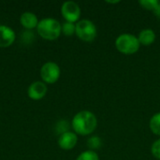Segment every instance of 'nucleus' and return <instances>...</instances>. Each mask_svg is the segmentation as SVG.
<instances>
[{
    "label": "nucleus",
    "mask_w": 160,
    "mask_h": 160,
    "mask_svg": "<svg viewBox=\"0 0 160 160\" xmlns=\"http://www.w3.org/2000/svg\"><path fill=\"white\" fill-rule=\"evenodd\" d=\"M98 126L96 115L90 111H81L77 112L71 122L74 132L78 135L86 136L93 133Z\"/></svg>",
    "instance_id": "nucleus-1"
},
{
    "label": "nucleus",
    "mask_w": 160,
    "mask_h": 160,
    "mask_svg": "<svg viewBox=\"0 0 160 160\" xmlns=\"http://www.w3.org/2000/svg\"><path fill=\"white\" fill-rule=\"evenodd\" d=\"M38 35L47 40H54L62 33V24L53 18H44L40 20L37 26Z\"/></svg>",
    "instance_id": "nucleus-2"
},
{
    "label": "nucleus",
    "mask_w": 160,
    "mask_h": 160,
    "mask_svg": "<svg viewBox=\"0 0 160 160\" xmlns=\"http://www.w3.org/2000/svg\"><path fill=\"white\" fill-rule=\"evenodd\" d=\"M115 47L121 53L129 55L136 53L139 51L141 44L136 36L126 33L117 37L115 40Z\"/></svg>",
    "instance_id": "nucleus-3"
},
{
    "label": "nucleus",
    "mask_w": 160,
    "mask_h": 160,
    "mask_svg": "<svg viewBox=\"0 0 160 160\" xmlns=\"http://www.w3.org/2000/svg\"><path fill=\"white\" fill-rule=\"evenodd\" d=\"M75 34L81 40L85 42H91L96 38L98 31L95 23L92 21L83 19L76 23Z\"/></svg>",
    "instance_id": "nucleus-4"
},
{
    "label": "nucleus",
    "mask_w": 160,
    "mask_h": 160,
    "mask_svg": "<svg viewBox=\"0 0 160 160\" xmlns=\"http://www.w3.org/2000/svg\"><path fill=\"white\" fill-rule=\"evenodd\" d=\"M60 68L54 62L45 63L40 69V76L44 82L46 83H54L60 77Z\"/></svg>",
    "instance_id": "nucleus-5"
},
{
    "label": "nucleus",
    "mask_w": 160,
    "mask_h": 160,
    "mask_svg": "<svg viewBox=\"0 0 160 160\" xmlns=\"http://www.w3.org/2000/svg\"><path fill=\"white\" fill-rule=\"evenodd\" d=\"M62 16L65 18L66 22H79L81 16V8L79 5L74 1H66L61 7Z\"/></svg>",
    "instance_id": "nucleus-6"
},
{
    "label": "nucleus",
    "mask_w": 160,
    "mask_h": 160,
    "mask_svg": "<svg viewBox=\"0 0 160 160\" xmlns=\"http://www.w3.org/2000/svg\"><path fill=\"white\" fill-rule=\"evenodd\" d=\"M46 93H47V85L44 82H40V81L33 82L27 89L28 97L34 100H39L43 98Z\"/></svg>",
    "instance_id": "nucleus-7"
},
{
    "label": "nucleus",
    "mask_w": 160,
    "mask_h": 160,
    "mask_svg": "<svg viewBox=\"0 0 160 160\" xmlns=\"http://www.w3.org/2000/svg\"><path fill=\"white\" fill-rule=\"evenodd\" d=\"M78 142V137L75 132L68 131L59 136L58 145L63 150H71L73 149Z\"/></svg>",
    "instance_id": "nucleus-8"
},
{
    "label": "nucleus",
    "mask_w": 160,
    "mask_h": 160,
    "mask_svg": "<svg viewBox=\"0 0 160 160\" xmlns=\"http://www.w3.org/2000/svg\"><path fill=\"white\" fill-rule=\"evenodd\" d=\"M16 35L12 28L9 26L0 24V47L6 48L10 46L15 40Z\"/></svg>",
    "instance_id": "nucleus-9"
},
{
    "label": "nucleus",
    "mask_w": 160,
    "mask_h": 160,
    "mask_svg": "<svg viewBox=\"0 0 160 160\" xmlns=\"http://www.w3.org/2000/svg\"><path fill=\"white\" fill-rule=\"evenodd\" d=\"M20 22L26 29H33L38 26V20L35 13L30 12V11H25L21 15Z\"/></svg>",
    "instance_id": "nucleus-10"
},
{
    "label": "nucleus",
    "mask_w": 160,
    "mask_h": 160,
    "mask_svg": "<svg viewBox=\"0 0 160 160\" xmlns=\"http://www.w3.org/2000/svg\"><path fill=\"white\" fill-rule=\"evenodd\" d=\"M138 39H139V42L141 45L150 46L156 40V34L152 29L146 28V29H143L140 32Z\"/></svg>",
    "instance_id": "nucleus-11"
},
{
    "label": "nucleus",
    "mask_w": 160,
    "mask_h": 160,
    "mask_svg": "<svg viewBox=\"0 0 160 160\" xmlns=\"http://www.w3.org/2000/svg\"><path fill=\"white\" fill-rule=\"evenodd\" d=\"M149 128L155 135L160 136V112L154 114L151 117Z\"/></svg>",
    "instance_id": "nucleus-12"
},
{
    "label": "nucleus",
    "mask_w": 160,
    "mask_h": 160,
    "mask_svg": "<svg viewBox=\"0 0 160 160\" xmlns=\"http://www.w3.org/2000/svg\"><path fill=\"white\" fill-rule=\"evenodd\" d=\"M76 160H99V158L95 151L87 150L80 154Z\"/></svg>",
    "instance_id": "nucleus-13"
},
{
    "label": "nucleus",
    "mask_w": 160,
    "mask_h": 160,
    "mask_svg": "<svg viewBox=\"0 0 160 160\" xmlns=\"http://www.w3.org/2000/svg\"><path fill=\"white\" fill-rule=\"evenodd\" d=\"M159 1L158 0H141L139 4L146 10H151L154 11L156 8L159 5Z\"/></svg>",
    "instance_id": "nucleus-14"
},
{
    "label": "nucleus",
    "mask_w": 160,
    "mask_h": 160,
    "mask_svg": "<svg viewBox=\"0 0 160 160\" xmlns=\"http://www.w3.org/2000/svg\"><path fill=\"white\" fill-rule=\"evenodd\" d=\"M76 31V24L73 22H65L62 24V33L66 36H72L73 34H75Z\"/></svg>",
    "instance_id": "nucleus-15"
},
{
    "label": "nucleus",
    "mask_w": 160,
    "mask_h": 160,
    "mask_svg": "<svg viewBox=\"0 0 160 160\" xmlns=\"http://www.w3.org/2000/svg\"><path fill=\"white\" fill-rule=\"evenodd\" d=\"M102 142H101V139L98 136H93L91 138L88 139L87 141V146L90 148V150L94 151V150H97L98 148H100Z\"/></svg>",
    "instance_id": "nucleus-16"
},
{
    "label": "nucleus",
    "mask_w": 160,
    "mask_h": 160,
    "mask_svg": "<svg viewBox=\"0 0 160 160\" xmlns=\"http://www.w3.org/2000/svg\"><path fill=\"white\" fill-rule=\"evenodd\" d=\"M151 153L152 155L157 158L160 160V139L156 141L151 147Z\"/></svg>",
    "instance_id": "nucleus-17"
},
{
    "label": "nucleus",
    "mask_w": 160,
    "mask_h": 160,
    "mask_svg": "<svg viewBox=\"0 0 160 160\" xmlns=\"http://www.w3.org/2000/svg\"><path fill=\"white\" fill-rule=\"evenodd\" d=\"M68 128H69V125L67 121L65 120H61L57 123V126H56V129L57 131L61 134L65 133V132H68Z\"/></svg>",
    "instance_id": "nucleus-18"
},
{
    "label": "nucleus",
    "mask_w": 160,
    "mask_h": 160,
    "mask_svg": "<svg viewBox=\"0 0 160 160\" xmlns=\"http://www.w3.org/2000/svg\"><path fill=\"white\" fill-rule=\"evenodd\" d=\"M153 12L155 13V15H156L158 18H160V3H159V5L156 8V9H155Z\"/></svg>",
    "instance_id": "nucleus-19"
},
{
    "label": "nucleus",
    "mask_w": 160,
    "mask_h": 160,
    "mask_svg": "<svg viewBox=\"0 0 160 160\" xmlns=\"http://www.w3.org/2000/svg\"><path fill=\"white\" fill-rule=\"evenodd\" d=\"M106 3H108V4H117V3H120V1H106Z\"/></svg>",
    "instance_id": "nucleus-20"
}]
</instances>
